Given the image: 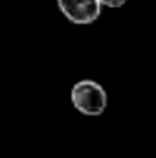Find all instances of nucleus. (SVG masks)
Masks as SVG:
<instances>
[{"label":"nucleus","instance_id":"obj_3","mask_svg":"<svg viewBox=\"0 0 156 158\" xmlns=\"http://www.w3.org/2000/svg\"><path fill=\"white\" fill-rule=\"evenodd\" d=\"M125 2L127 0H101V4L107 7H121V6H125Z\"/></svg>","mask_w":156,"mask_h":158},{"label":"nucleus","instance_id":"obj_1","mask_svg":"<svg viewBox=\"0 0 156 158\" xmlns=\"http://www.w3.org/2000/svg\"><path fill=\"white\" fill-rule=\"evenodd\" d=\"M70 99L76 110H79L84 116H101L109 103V96L105 88L92 79L77 81L72 86Z\"/></svg>","mask_w":156,"mask_h":158},{"label":"nucleus","instance_id":"obj_2","mask_svg":"<svg viewBox=\"0 0 156 158\" xmlns=\"http://www.w3.org/2000/svg\"><path fill=\"white\" fill-rule=\"evenodd\" d=\"M61 13L72 24H92L101 15V0H57Z\"/></svg>","mask_w":156,"mask_h":158}]
</instances>
